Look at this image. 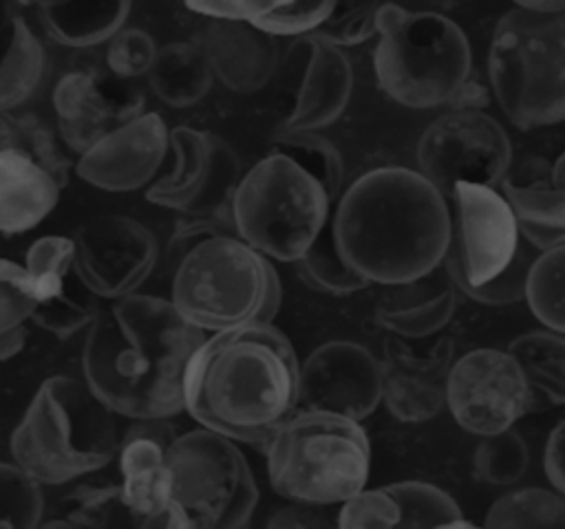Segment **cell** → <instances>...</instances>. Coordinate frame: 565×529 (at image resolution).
<instances>
[{
  "label": "cell",
  "mask_w": 565,
  "mask_h": 529,
  "mask_svg": "<svg viewBox=\"0 0 565 529\" xmlns=\"http://www.w3.org/2000/svg\"><path fill=\"white\" fill-rule=\"evenodd\" d=\"M73 238L44 236L26 251V273L33 293L31 320L60 339L93 324L99 313L97 295L75 271Z\"/></svg>",
  "instance_id": "e0dca14e"
},
{
  "label": "cell",
  "mask_w": 565,
  "mask_h": 529,
  "mask_svg": "<svg viewBox=\"0 0 565 529\" xmlns=\"http://www.w3.org/2000/svg\"><path fill=\"white\" fill-rule=\"evenodd\" d=\"M174 170L146 190V201L183 216L227 218L243 179L238 154L221 137L188 126L170 130Z\"/></svg>",
  "instance_id": "7c38bea8"
},
{
  "label": "cell",
  "mask_w": 565,
  "mask_h": 529,
  "mask_svg": "<svg viewBox=\"0 0 565 529\" xmlns=\"http://www.w3.org/2000/svg\"><path fill=\"white\" fill-rule=\"evenodd\" d=\"M154 40L141 29H121L117 35L108 40L106 62L115 77L128 79L148 75L154 57H157Z\"/></svg>",
  "instance_id": "ee69618b"
},
{
  "label": "cell",
  "mask_w": 565,
  "mask_h": 529,
  "mask_svg": "<svg viewBox=\"0 0 565 529\" xmlns=\"http://www.w3.org/2000/svg\"><path fill=\"white\" fill-rule=\"evenodd\" d=\"M46 55L31 26L15 15L11 42L0 62V112H9L26 101L42 82Z\"/></svg>",
  "instance_id": "f546056e"
},
{
  "label": "cell",
  "mask_w": 565,
  "mask_h": 529,
  "mask_svg": "<svg viewBox=\"0 0 565 529\" xmlns=\"http://www.w3.org/2000/svg\"><path fill=\"white\" fill-rule=\"evenodd\" d=\"M172 529H238L258 503V487L234 439L207 428L177 434L166 447Z\"/></svg>",
  "instance_id": "30bf717a"
},
{
  "label": "cell",
  "mask_w": 565,
  "mask_h": 529,
  "mask_svg": "<svg viewBox=\"0 0 565 529\" xmlns=\"http://www.w3.org/2000/svg\"><path fill=\"white\" fill-rule=\"evenodd\" d=\"M527 443L512 428L483 436L475 450V472L490 485H512L521 481L527 472Z\"/></svg>",
  "instance_id": "8d00e7d4"
},
{
  "label": "cell",
  "mask_w": 565,
  "mask_h": 529,
  "mask_svg": "<svg viewBox=\"0 0 565 529\" xmlns=\"http://www.w3.org/2000/svg\"><path fill=\"white\" fill-rule=\"evenodd\" d=\"M269 152L294 159L324 185L331 201L338 198L344 163L338 148L329 139L320 137L318 132H278L271 139Z\"/></svg>",
  "instance_id": "e575fe53"
},
{
  "label": "cell",
  "mask_w": 565,
  "mask_h": 529,
  "mask_svg": "<svg viewBox=\"0 0 565 529\" xmlns=\"http://www.w3.org/2000/svg\"><path fill=\"white\" fill-rule=\"evenodd\" d=\"M519 7L534 11V13H543V15H556V13H565V0H539V2H516Z\"/></svg>",
  "instance_id": "f5cc1de1"
},
{
  "label": "cell",
  "mask_w": 565,
  "mask_h": 529,
  "mask_svg": "<svg viewBox=\"0 0 565 529\" xmlns=\"http://www.w3.org/2000/svg\"><path fill=\"white\" fill-rule=\"evenodd\" d=\"M382 401V364L362 344L333 339L300 364L298 406L366 419Z\"/></svg>",
  "instance_id": "2e32d148"
},
{
  "label": "cell",
  "mask_w": 565,
  "mask_h": 529,
  "mask_svg": "<svg viewBox=\"0 0 565 529\" xmlns=\"http://www.w3.org/2000/svg\"><path fill=\"white\" fill-rule=\"evenodd\" d=\"M525 302L545 328L565 333V245L545 249L532 260Z\"/></svg>",
  "instance_id": "4dcf8cb0"
},
{
  "label": "cell",
  "mask_w": 565,
  "mask_h": 529,
  "mask_svg": "<svg viewBox=\"0 0 565 529\" xmlns=\"http://www.w3.org/2000/svg\"><path fill=\"white\" fill-rule=\"evenodd\" d=\"M488 77L503 115L521 130L565 121V13L514 7L494 26Z\"/></svg>",
  "instance_id": "ba28073f"
},
{
  "label": "cell",
  "mask_w": 565,
  "mask_h": 529,
  "mask_svg": "<svg viewBox=\"0 0 565 529\" xmlns=\"http://www.w3.org/2000/svg\"><path fill=\"white\" fill-rule=\"evenodd\" d=\"M194 44L210 62L214 77L232 93H256L276 73L278 44L249 22L210 20Z\"/></svg>",
  "instance_id": "603a6c76"
},
{
  "label": "cell",
  "mask_w": 565,
  "mask_h": 529,
  "mask_svg": "<svg viewBox=\"0 0 565 529\" xmlns=\"http://www.w3.org/2000/svg\"><path fill=\"white\" fill-rule=\"evenodd\" d=\"M227 234H236V225L234 220L227 218H201V216H185V220H181L174 229V234L168 240V249H166V267L168 271L174 273V269L179 267V262L203 240L214 238V236H227Z\"/></svg>",
  "instance_id": "bcb514c9"
},
{
  "label": "cell",
  "mask_w": 565,
  "mask_h": 529,
  "mask_svg": "<svg viewBox=\"0 0 565 529\" xmlns=\"http://www.w3.org/2000/svg\"><path fill=\"white\" fill-rule=\"evenodd\" d=\"M73 245L79 280L104 300L135 293L152 273L159 253L152 231L121 214L88 218L77 227Z\"/></svg>",
  "instance_id": "9a60e30c"
},
{
  "label": "cell",
  "mask_w": 565,
  "mask_h": 529,
  "mask_svg": "<svg viewBox=\"0 0 565 529\" xmlns=\"http://www.w3.org/2000/svg\"><path fill=\"white\" fill-rule=\"evenodd\" d=\"M490 101V95H488V88H483L481 84L468 79L461 90L455 95V99L450 101V108L452 110H479L483 106H488Z\"/></svg>",
  "instance_id": "f907efd6"
},
{
  "label": "cell",
  "mask_w": 565,
  "mask_h": 529,
  "mask_svg": "<svg viewBox=\"0 0 565 529\" xmlns=\"http://www.w3.org/2000/svg\"><path fill=\"white\" fill-rule=\"evenodd\" d=\"M11 456L42 485H62L108 465L121 447L115 412L66 375L44 379L9 441Z\"/></svg>",
  "instance_id": "277c9868"
},
{
  "label": "cell",
  "mask_w": 565,
  "mask_h": 529,
  "mask_svg": "<svg viewBox=\"0 0 565 529\" xmlns=\"http://www.w3.org/2000/svg\"><path fill=\"white\" fill-rule=\"evenodd\" d=\"M214 73L194 42H172L157 51L148 71L152 93L172 108L199 104L212 88Z\"/></svg>",
  "instance_id": "83f0119b"
},
{
  "label": "cell",
  "mask_w": 565,
  "mask_h": 529,
  "mask_svg": "<svg viewBox=\"0 0 565 529\" xmlns=\"http://www.w3.org/2000/svg\"><path fill=\"white\" fill-rule=\"evenodd\" d=\"M172 425L163 419H139L119 447L121 496L139 527L172 529L170 469L166 447L174 441Z\"/></svg>",
  "instance_id": "44dd1931"
},
{
  "label": "cell",
  "mask_w": 565,
  "mask_h": 529,
  "mask_svg": "<svg viewBox=\"0 0 565 529\" xmlns=\"http://www.w3.org/2000/svg\"><path fill=\"white\" fill-rule=\"evenodd\" d=\"M457 309V287L452 280H444L435 271L406 282L395 284V291L386 293L377 309V322L404 339H419L441 331Z\"/></svg>",
  "instance_id": "d4e9b609"
},
{
  "label": "cell",
  "mask_w": 565,
  "mask_h": 529,
  "mask_svg": "<svg viewBox=\"0 0 565 529\" xmlns=\"http://www.w3.org/2000/svg\"><path fill=\"white\" fill-rule=\"evenodd\" d=\"M512 165V143L497 119L481 110H448L419 137L417 172L441 196L459 183L497 187Z\"/></svg>",
  "instance_id": "8fae6325"
},
{
  "label": "cell",
  "mask_w": 565,
  "mask_h": 529,
  "mask_svg": "<svg viewBox=\"0 0 565 529\" xmlns=\"http://www.w3.org/2000/svg\"><path fill=\"white\" fill-rule=\"evenodd\" d=\"M62 187L18 148L0 150V234H22L42 223Z\"/></svg>",
  "instance_id": "484cf974"
},
{
  "label": "cell",
  "mask_w": 565,
  "mask_h": 529,
  "mask_svg": "<svg viewBox=\"0 0 565 529\" xmlns=\"http://www.w3.org/2000/svg\"><path fill=\"white\" fill-rule=\"evenodd\" d=\"M501 190L527 245L539 251L565 245V152L552 165L541 156L510 165Z\"/></svg>",
  "instance_id": "7402d4cb"
},
{
  "label": "cell",
  "mask_w": 565,
  "mask_h": 529,
  "mask_svg": "<svg viewBox=\"0 0 565 529\" xmlns=\"http://www.w3.org/2000/svg\"><path fill=\"white\" fill-rule=\"evenodd\" d=\"M68 516L64 520H51L49 527H108V525H135L128 505L121 496V485L110 487H79L66 500Z\"/></svg>",
  "instance_id": "74e56055"
},
{
  "label": "cell",
  "mask_w": 565,
  "mask_h": 529,
  "mask_svg": "<svg viewBox=\"0 0 565 529\" xmlns=\"http://www.w3.org/2000/svg\"><path fill=\"white\" fill-rule=\"evenodd\" d=\"M486 527H565V496L543 487H525L497 498L483 520Z\"/></svg>",
  "instance_id": "d6a6232c"
},
{
  "label": "cell",
  "mask_w": 565,
  "mask_h": 529,
  "mask_svg": "<svg viewBox=\"0 0 565 529\" xmlns=\"http://www.w3.org/2000/svg\"><path fill=\"white\" fill-rule=\"evenodd\" d=\"M203 342L172 300L130 293L88 326L84 381L115 414L168 419L185 410V373Z\"/></svg>",
  "instance_id": "6da1fadb"
},
{
  "label": "cell",
  "mask_w": 565,
  "mask_h": 529,
  "mask_svg": "<svg viewBox=\"0 0 565 529\" xmlns=\"http://www.w3.org/2000/svg\"><path fill=\"white\" fill-rule=\"evenodd\" d=\"M335 2H265L249 22L267 35H307L313 33L333 11Z\"/></svg>",
  "instance_id": "60d3db41"
},
{
  "label": "cell",
  "mask_w": 565,
  "mask_h": 529,
  "mask_svg": "<svg viewBox=\"0 0 565 529\" xmlns=\"http://www.w3.org/2000/svg\"><path fill=\"white\" fill-rule=\"evenodd\" d=\"M399 505L384 485L375 489H360L355 496L340 503L335 525L347 529H391L399 527Z\"/></svg>",
  "instance_id": "b9f144b4"
},
{
  "label": "cell",
  "mask_w": 565,
  "mask_h": 529,
  "mask_svg": "<svg viewBox=\"0 0 565 529\" xmlns=\"http://www.w3.org/2000/svg\"><path fill=\"white\" fill-rule=\"evenodd\" d=\"M508 353L534 390L552 403H565V333L552 328L523 333L510 342Z\"/></svg>",
  "instance_id": "f1b7e54d"
},
{
  "label": "cell",
  "mask_w": 565,
  "mask_h": 529,
  "mask_svg": "<svg viewBox=\"0 0 565 529\" xmlns=\"http://www.w3.org/2000/svg\"><path fill=\"white\" fill-rule=\"evenodd\" d=\"M170 132L157 112L124 123L88 152L75 165V172L86 183L106 192H132L143 187L163 163Z\"/></svg>",
  "instance_id": "ffe728a7"
},
{
  "label": "cell",
  "mask_w": 565,
  "mask_h": 529,
  "mask_svg": "<svg viewBox=\"0 0 565 529\" xmlns=\"http://www.w3.org/2000/svg\"><path fill=\"white\" fill-rule=\"evenodd\" d=\"M15 148V121L13 117L0 112V150Z\"/></svg>",
  "instance_id": "db71d44e"
},
{
  "label": "cell",
  "mask_w": 565,
  "mask_h": 529,
  "mask_svg": "<svg viewBox=\"0 0 565 529\" xmlns=\"http://www.w3.org/2000/svg\"><path fill=\"white\" fill-rule=\"evenodd\" d=\"M130 13L128 0H73L42 2L38 18L51 40L82 48L117 35Z\"/></svg>",
  "instance_id": "4316f807"
},
{
  "label": "cell",
  "mask_w": 565,
  "mask_h": 529,
  "mask_svg": "<svg viewBox=\"0 0 565 529\" xmlns=\"http://www.w3.org/2000/svg\"><path fill=\"white\" fill-rule=\"evenodd\" d=\"M331 196L294 159L269 152L243 174L232 216L238 236L280 262H296L329 220Z\"/></svg>",
  "instance_id": "9c48e42d"
},
{
  "label": "cell",
  "mask_w": 565,
  "mask_h": 529,
  "mask_svg": "<svg viewBox=\"0 0 565 529\" xmlns=\"http://www.w3.org/2000/svg\"><path fill=\"white\" fill-rule=\"evenodd\" d=\"M331 227L340 258L369 282L388 287L437 271L452 242L446 196L408 168H375L355 179Z\"/></svg>",
  "instance_id": "7a4b0ae2"
},
{
  "label": "cell",
  "mask_w": 565,
  "mask_h": 529,
  "mask_svg": "<svg viewBox=\"0 0 565 529\" xmlns=\"http://www.w3.org/2000/svg\"><path fill=\"white\" fill-rule=\"evenodd\" d=\"M298 44L305 53V73L282 132H316L344 112L353 90V68L342 48L316 33L302 35Z\"/></svg>",
  "instance_id": "cb8c5ba5"
},
{
  "label": "cell",
  "mask_w": 565,
  "mask_h": 529,
  "mask_svg": "<svg viewBox=\"0 0 565 529\" xmlns=\"http://www.w3.org/2000/svg\"><path fill=\"white\" fill-rule=\"evenodd\" d=\"M318 505H307V503H296L291 507L278 509L271 518H269V527H322L329 525L327 518H322L318 514V509H311Z\"/></svg>",
  "instance_id": "681fc988"
},
{
  "label": "cell",
  "mask_w": 565,
  "mask_h": 529,
  "mask_svg": "<svg viewBox=\"0 0 565 529\" xmlns=\"http://www.w3.org/2000/svg\"><path fill=\"white\" fill-rule=\"evenodd\" d=\"M170 300L194 326L218 333L271 322L282 287L271 258L227 234L199 242L179 262Z\"/></svg>",
  "instance_id": "5b68a950"
},
{
  "label": "cell",
  "mask_w": 565,
  "mask_h": 529,
  "mask_svg": "<svg viewBox=\"0 0 565 529\" xmlns=\"http://www.w3.org/2000/svg\"><path fill=\"white\" fill-rule=\"evenodd\" d=\"M271 489L294 503L338 505L364 489L371 443L360 421L324 412H294L267 450Z\"/></svg>",
  "instance_id": "8992f818"
},
{
  "label": "cell",
  "mask_w": 565,
  "mask_h": 529,
  "mask_svg": "<svg viewBox=\"0 0 565 529\" xmlns=\"http://www.w3.org/2000/svg\"><path fill=\"white\" fill-rule=\"evenodd\" d=\"M24 342H26V328L24 326H18L9 333H2L0 335V361L15 357L22 350Z\"/></svg>",
  "instance_id": "816d5d0a"
},
{
  "label": "cell",
  "mask_w": 565,
  "mask_h": 529,
  "mask_svg": "<svg viewBox=\"0 0 565 529\" xmlns=\"http://www.w3.org/2000/svg\"><path fill=\"white\" fill-rule=\"evenodd\" d=\"M450 198L455 218L446 271L468 284H486L508 269L521 245L516 216L508 198L488 185L459 183Z\"/></svg>",
  "instance_id": "5bb4252c"
},
{
  "label": "cell",
  "mask_w": 565,
  "mask_h": 529,
  "mask_svg": "<svg viewBox=\"0 0 565 529\" xmlns=\"http://www.w3.org/2000/svg\"><path fill=\"white\" fill-rule=\"evenodd\" d=\"M543 469L550 483L565 494V419L550 432L543 454Z\"/></svg>",
  "instance_id": "c3c4849f"
},
{
  "label": "cell",
  "mask_w": 565,
  "mask_h": 529,
  "mask_svg": "<svg viewBox=\"0 0 565 529\" xmlns=\"http://www.w3.org/2000/svg\"><path fill=\"white\" fill-rule=\"evenodd\" d=\"M373 68L384 95L406 108H437L470 79L463 29L437 11L380 4Z\"/></svg>",
  "instance_id": "52a82bcc"
},
{
  "label": "cell",
  "mask_w": 565,
  "mask_h": 529,
  "mask_svg": "<svg viewBox=\"0 0 565 529\" xmlns=\"http://www.w3.org/2000/svg\"><path fill=\"white\" fill-rule=\"evenodd\" d=\"M446 406L463 430L488 436L532 410L534 388L508 350L477 348L452 364Z\"/></svg>",
  "instance_id": "4fadbf2b"
},
{
  "label": "cell",
  "mask_w": 565,
  "mask_h": 529,
  "mask_svg": "<svg viewBox=\"0 0 565 529\" xmlns=\"http://www.w3.org/2000/svg\"><path fill=\"white\" fill-rule=\"evenodd\" d=\"M53 108L62 141L82 156L97 141L141 117L143 95L97 73L73 71L55 84Z\"/></svg>",
  "instance_id": "d6986e66"
},
{
  "label": "cell",
  "mask_w": 565,
  "mask_h": 529,
  "mask_svg": "<svg viewBox=\"0 0 565 529\" xmlns=\"http://www.w3.org/2000/svg\"><path fill=\"white\" fill-rule=\"evenodd\" d=\"M382 357V401L404 423H422L441 412L448 399L452 339L441 335L428 350H415L404 337L388 335Z\"/></svg>",
  "instance_id": "ac0fdd59"
},
{
  "label": "cell",
  "mask_w": 565,
  "mask_h": 529,
  "mask_svg": "<svg viewBox=\"0 0 565 529\" xmlns=\"http://www.w3.org/2000/svg\"><path fill=\"white\" fill-rule=\"evenodd\" d=\"M15 121V148L31 156L44 172L53 176V181L64 187L68 183L71 159L62 152L60 141L51 132V128L35 115L13 117Z\"/></svg>",
  "instance_id": "ab89813d"
},
{
  "label": "cell",
  "mask_w": 565,
  "mask_h": 529,
  "mask_svg": "<svg viewBox=\"0 0 565 529\" xmlns=\"http://www.w3.org/2000/svg\"><path fill=\"white\" fill-rule=\"evenodd\" d=\"M377 2H335L331 15L313 33L338 48L362 44L377 35Z\"/></svg>",
  "instance_id": "7bdbcfd3"
},
{
  "label": "cell",
  "mask_w": 565,
  "mask_h": 529,
  "mask_svg": "<svg viewBox=\"0 0 565 529\" xmlns=\"http://www.w3.org/2000/svg\"><path fill=\"white\" fill-rule=\"evenodd\" d=\"M33 315V293L26 267L0 258V335L24 326Z\"/></svg>",
  "instance_id": "f6af8a7d"
},
{
  "label": "cell",
  "mask_w": 565,
  "mask_h": 529,
  "mask_svg": "<svg viewBox=\"0 0 565 529\" xmlns=\"http://www.w3.org/2000/svg\"><path fill=\"white\" fill-rule=\"evenodd\" d=\"M42 483L18 463L0 461V527L33 529L42 520Z\"/></svg>",
  "instance_id": "d590c367"
},
{
  "label": "cell",
  "mask_w": 565,
  "mask_h": 529,
  "mask_svg": "<svg viewBox=\"0 0 565 529\" xmlns=\"http://www.w3.org/2000/svg\"><path fill=\"white\" fill-rule=\"evenodd\" d=\"M265 2H243V0H216V2H185V9L210 18V20H232L252 22Z\"/></svg>",
  "instance_id": "7dc6e473"
},
{
  "label": "cell",
  "mask_w": 565,
  "mask_h": 529,
  "mask_svg": "<svg viewBox=\"0 0 565 529\" xmlns=\"http://www.w3.org/2000/svg\"><path fill=\"white\" fill-rule=\"evenodd\" d=\"M399 505V527H472L459 505L439 487L422 481L386 485Z\"/></svg>",
  "instance_id": "836d02e7"
},
{
  "label": "cell",
  "mask_w": 565,
  "mask_h": 529,
  "mask_svg": "<svg viewBox=\"0 0 565 529\" xmlns=\"http://www.w3.org/2000/svg\"><path fill=\"white\" fill-rule=\"evenodd\" d=\"M534 256L530 253L527 245H519L512 262L508 264V269L503 273H499L497 278H492L486 284H468L461 276H457L455 271H448V278L452 280V284L470 300L479 302V304H488V306H503V304H516L521 300H525V280H527V271L532 267Z\"/></svg>",
  "instance_id": "f35d334b"
},
{
  "label": "cell",
  "mask_w": 565,
  "mask_h": 529,
  "mask_svg": "<svg viewBox=\"0 0 565 529\" xmlns=\"http://www.w3.org/2000/svg\"><path fill=\"white\" fill-rule=\"evenodd\" d=\"M294 264L300 280L320 293L349 295L362 291L369 284L364 276H360L340 258L333 240V227L329 223Z\"/></svg>",
  "instance_id": "1f68e13d"
},
{
  "label": "cell",
  "mask_w": 565,
  "mask_h": 529,
  "mask_svg": "<svg viewBox=\"0 0 565 529\" xmlns=\"http://www.w3.org/2000/svg\"><path fill=\"white\" fill-rule=\"evenodd\" d=\"M300 364L287 335L267 324L218 331L185 373V410L203 428L267 450L298 408Z\"/></svg>",
  "instance_id": "3957f363"
}]
</instances>
